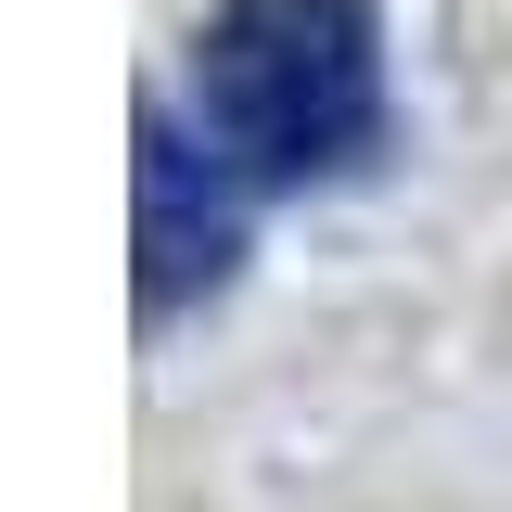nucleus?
Segmentation results:
<instances>
[{
  "label": "nucleus",
  "instance_id": "obj_1",
  "mask_svg": "<svg viewBox=\"0 0 512 512\" xmlns=\"http://www.w3.org/2000/svg\"><path fill=\"white\" fill-rule=\"evenodd\" d=\"M205 154L244 192L346 180L384 141V13L372 0H218L192 52Z\"/></svg>",
  "mask_w": 512,
  "mask_h": 512
},
{
  "label": "nucleus",
  "instance_id": "obj_2",
  "mask_svg": "<svg viewBox=\"0 0 512 512\" xmlns=\"http://www.w3.org/2000/svg\"><path fill=\"white\" fill-rule=\"evenodd\" d=\"M231 256H244V180L180 116H141V308L167 320L192 295H218Z\"/></svg>",
  "mask_w": 512,
  "mask_h": 512
}]
</instances>
